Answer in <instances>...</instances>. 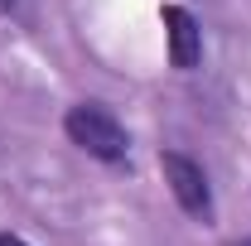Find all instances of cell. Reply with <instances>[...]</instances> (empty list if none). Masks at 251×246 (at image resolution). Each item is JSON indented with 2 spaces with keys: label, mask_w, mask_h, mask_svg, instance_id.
I'll return each instance as SVG.
<instances>
[{
  "label": "cell",
  "mask_w": 251,
  "mask_h": 246,
  "mask_svg": "<svg viewBox=\"0 0 251 246\" xmlns=\"http://www.w3.org/2000/svg\"><path fill=\"white\" fill-rule=\"evenodd\" d=\"M159 20H164V34H169V63H174L179 73H188L193 63L203 58V29H198L193 10H184V5H164Z\"/></svg>",
  "instance_id": "obj_3"
},
{
  "label": "cell",
  "mask_w": 251,
  "mask_h": 246,
  "mask_svg": "<svg viewBox=\"0 0 251 246\" xmlns=\"http://www.w3.org/2000/svg\"><path fill=\"white\" fill-rule=\"evenodd\" d=\"M0 246H29V242H20V237H10V232H5V237H0Z\"/></svg>",
  "instance_id": "obj_5"
},
{
  "label": "cell",
  "mask_w": 251,
  "mask_h": 246,
  "mask_svg": "<svg viewBox=\"0 0 251 246\" xmlns=\"http://www.w3.org/2000/svg\"><path fill=\"white\" fill-rule=\"evenodd\" d=\"M63 130H68V140H73L77 150H87L92 159H101V164H126V154H130L126 125L116 121L111 106H101V101H77V106H68Z\"/></svg>",
  "instance_id": "obj_1"
},
{
  "label": "cell",
  "mask_w": 251,
  "mask_h": 246,
  "mask_svg": "<svg viewBox=\"0 0 251 246\" xmlns=\"http://www.w3.org/2000/svg\"><path fill=\"white\" fill-rule=\"evenodd\" d=\"M159 169H164V184H169V193L179 198V208L188 217H213V188H208V174H203L198 159H188L179 150H164Z\"/></svg>",
  "instance_id": "obj_2"
},
{
  "label": "cell",
  "mask_w": 251,
  "mask_h": 246,
  "mask_svg": "<svg viewBox=\"0 0 251 246\" xmlns=\"http://www.w3.org/2000/svg\"><path fill=\"white\" fill-rule=\"evenodd\" d=\"M237 246H251V242H237Z\"/></svg>",
  "instance_id": "obj_6"
},
{
  "label": "cell",
  "mask_w": 251,
  "mask_h": 246,
  "mask_svg": "<svg viewBox=\"0 0 251 246\" xmlns=\"http://www.w3.org/2000/svg\"><path fill=\"white\" fill-rule=\"evenodd\" d=\"M0 15H5V20H15V25H25V29H29L34 20H39V0H0Z\"/></svg>",
  "instance_id": "obj_4"
}]
</instances>
